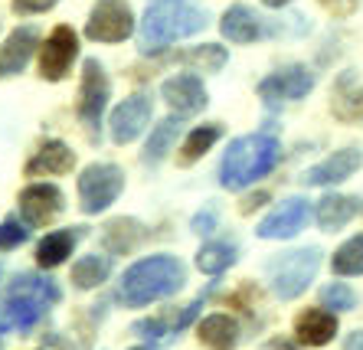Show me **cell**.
<instances>
[{"mask_svg":"<svg viewBox=\"0 0 363 350\" xmlns=\"http://www.w3.org/2000/svg\"><path fill=\"white\" fill-rule=\"evenodd\" d=\"M311 89H314V72L308 66H285L259 82V95L269 105L295 102V98H304Z\"/></svg>","mask_w":363,"mask_h":350,"instance_id":"obj_9","label":"cell"},{"mask_svg":"<svg viewBox=\"0 0 363 350\" xmlns=\"http://www.w3.org/2000/svg\"><path fill=\"white\" fill-rule=\"evenodd\" d=\"M161 95L170 105V111H177V115H196L206 108V89L194 72H180V76L167 79L161 86Z\"/></svg>","mask_w":363,"mask_h":350,"instance_id":"obj_12","label":"cell"},{"mask_svg":"<svg viewBox=\"0 0 363 350\" xmlns=\"http://www.w3.org/2000/svg\"><path fill=\"white\" fill-rule=\"evenodd\" d=\"M318 265H321V249H318V246L295 249V252H285L281 259H275V262L269 265L272 291H275V298H281V301L298 298V295H301V291L314 282Z\"/></svg>","mask_w":363,"mask_h":350,"instance_id":"obj_4","label":"cell"},{"mask_svg":"<svg viewBox=\"0 0 363 350\" xmlns=\"http://www.w3.org/2000/svg\"><path fill=\"white\" fill-rule=\"evenodd\" d=\"M154 115V105L147 95H131L118 108L111 111V121H108V131H111V141L115 145H131Z\"/></svg>","mask_w":363,"mask_h":350,"instance_id":"obj_10","label":"cell"},{"mask_svg":"<svg viewBox=\"0 0 363 350\" xmlns=\"http://www.w3.org/2000/svg\"><path fill=\"white\" fill-rule=\"evenodd\" d=\"M131 350H157V347H151V344H144V347H131Z\"/></svg>","mask_w":363,"mask_h":350,"instance_id":"obj_40","label":"cell"},{"mask_svg":"<svg viewBox=\"0 0 363 350\" xmlns=\"http://www.w3.org/2000/svg\"><path fill=\"white\" fill-rule=\"evenodd\" d=\"M144 239V226L131 216H118V220L105 222L101 230V246L108 249L111 256H128L131 249H138V242Z\"/></svg>","mask_w":363,"mask_h":350,"instance_id":"obj_21","label":"cell"},{"mask_svg":"<svg viewBox=\"0 0 363 350\" xmlns=\"http://www.w3.org/2000/svg\"><path fill=\"white\" fill-rule=\"evenodd\" d=\"M330 269H334V275H363V232L347 239L330 256Z\"/></svg>","mask_w":363,"mask_h":350,"instance_id":"obj_30","label":"cell"},{"mask_svg":"<svg viewBox=\"0 0 363 350\" xmlns=\"http://www.w3.org/2000/svg\"><path fill=\"white\" fill-rule=\"evenodd\" d=\"M79 56V36L72 26H56L46 43H43V52H40V76L50 79V82H60L66 79V72L72 69V60Z\"/></svg>","mask_w":363,"mask_h":350,"instance_id":"obj_8","label":"cell"},{"mask_svg":"<svg viewBox=\"0 0 363 350\" xmlns=\"http://www.w3.org/2000/svg\"><path fill=\"white\" fill-rule=\"evenodd\" d=\"M76 167V151L69 145H62V141H46V145L40 147V151L30 157V164H26V174L30 177H56V174H69Z\"/></svg>","mask_w":363,"mask_h":350,"instance_id":"obj_17","label":"cell"},{"mask_svg":"<svg viewBox=\"0 0 363 350\" xmlns=\"http://www.w3.org/2000/svg\"><path fill=\"white\" fill-rule=\"evenodd\" d=\"M220 137H223L220 125H200V128H194L190 135H186L184 147H180V164H184V167L196 164L203 154H206L213 145H216V141H220Z\"/></svg>","mask_w":363,"mask_h":350,"instance_id":"obj_29","label":"cell"},{"mask_svg":"<svg viewBox=\"0 0 363 350\" xmlns=\"http://www.w3.org/2000/svg\"><path fill=\"white\" fill-rule=\"evenodd\" d=\"M344 350H363V331H354V334H347V341H344Z\"/></svg>","mask_w":363,"mask_h":350,"instance_id":"obj_38","label":"cell"},{"mask_svg":"<svg viewBox=\"0 0 363 350\" xmlns=\"http://www.w3.org/2000/svg\"><path fill=\"white\" fill-rule=\"evenodd\" d=\"M180 135V121L177 118H164L157 128L151 131V137H147V145H144V154L141 161L147 164V167H157V164L164 161L170 154V147H174V141H177Z\"/></svg>","mask_w":363,"mask_h":350,"instance_id":"obj_25","label":"cell"},{"mask_svg":"<svg viewBox=\"0 0 363 350\" xmlns=\"http://www.w3.org/2000/svg\"><path fill=\"white\" fill-rule=\"evenodd\" d=\"M213 226H216V213L213 210H206V213H196L194 216V232H213Z\"/></svg>","mask_w":363,"mask_h":350,"instance_id":"obj_36","label":"cell"},{"mask_svg":"<svg viewBox=\"0 0 363 350\" xmlns=\"http://www.w3.org/2000/svg\"><path fill=\"white\" fill-rule=\"evenodd\" d=\"M321 305L328 311H354L357 307V291L344 282H334L321 291Z\"/></svg>","mask_w":363,"mask_h":350,"instance_id":"obj_32","label":"cell"},{"mask_svg":"<svg viewBox=\"0 0 363 350\" xmlns=\"http://www.w3.org/2000/svg\"><path fill=\"white\" fill-rule=\"evenodd\" d=\"M363 154L354 151V147H344V151H334L330 157H324L321 164H314V167H308L304 171V184L308 187H330V184H340V180H347L350 174L360 167Z\"/></svg>","mask_w":363,"mask_h":350,"instance_id":"obj_14","label":"cell"},{"mask_svg":"<svg viewBox=\"0 0 363 350\" xmlns=\"http://www.w3.org/2000/svg\"><path fill=\"white\" fill-rule=\"evenodd\" d=\"M186 282V269L174 256H151L141 259L121 275L118 295L128 307H144L151 301H161L177 295Z\"/></svg>","mask_w":363,"mask_h":350,"instance_id":"obj_1","label":"cell"},{"mask_svg":"<svg viewBox=\"0 0 363 350\" xmlns=\"http://www.w3.org/2000/svg\"><path fill=\"white\" fill-rule=\"evenodd\" d=\"M265 7H272V10H279V7H288V4H291V0H262Z\"/></svg>","mask_w":363,"mask_h":350,"instance_id":"obj_39","label":"cell"},{"mask_svg":"<svg viewBox=\"0 0 363 350\" xmlns=\"http://www.w3.org/2000/svg\"><path fill=\"white\" fill-rule=\"evenodd\" d=\"M337 334V315L328 307H308L295 317V337L304 347H324Z\"/></svg>","mask_w":363,"mask_h":350,"instance_id":"obj_15","label":"cell"},{"mask_svg":"<svg viewBox=\"0 0 363 350\" xmlns=\"http://www.w3.org/2000/svg\"><path fill=\"white\" fill-rule=\"evenodd\" d=\"M265 203H269V193H252V197L242 200L239 210H242V213H252V210H259V206H265Z\"/></svg>","mask_w":363,"mask_h":350,"instance_id":"obj_37","label":"cell"},{"mask_svg":"<svg viewBox=\"0 0 363 350\" xmlns=\"http://www.w3.org/2000/svg\"><path fill=\"white\" fill-rule=\"evenodd\" d=\"M30 239V230H26L20 220H4L0 222V249L7 252V249H17L20 242Z\"/></svg>","mask_w":363,"mask_h":350,"instance_id":"obj_33","label":"cell"},{"mask_svg":"<svg viewBox=\"0 0 363 350\" xmlns=\"http://www.w3.org/2000/svg\"><path fill=\"white\" fill-rule=\"evenodd\" d=\"M357 213H360V200L344 197V193H330V197H324L321 203H318V226L328 232H337V230H344Z\"/></svg>","mask_w":363,"mask_h":350,"instance_id":"obj_24","label":"cell"},{"mask_svg":"<svg viewBox=\"0 0 363 350\" xmlns=\"http://www.w3.org/2000/svg\"><path fill=\"white\" fill-rule=\"evenodd\" d=\"M281 157V147L272 135H245L229 141V151L223 154L220 164V184L226 190H242L265 174L275 171Z\"/></svg>","mask_w":363,"mask_h":350,"instance_id":"obj_2","label":"cell"},{"mask_svg":"<svg viewBox=\"0 0 363 350\" xmlns=\"http://www.w3.org/2000/svg\"><path fill=\"white\" fill-rule=\"evenodd\" d=\"M56 7V0H13L17 13H43V10Z\"/></svg>","mask_w":363,"mask_h":350,"instance_id":"obj_34","label":"cell"},{"mask_svg":"<svg viewBox=\"0 0 363 350\" xmlns=\"http://www.w3.org/2000/svg\"><path fill=\"white\" fill-rule=\"evenodd\" d=\"M108 275H111V256H99V252H95V256H82L72 265V282L82 291L99 288Z\"/></svg>","mask_w":363,"mask_h":350,"instance_id":"obj_27","label":"cell"},{"mask_svg":"<svg viewBox=\"0 0 363 350\" xmlns=\"http://www.w3.org/2000/svg\"><path fill=\"white\" fill-rule=\"evenodd\" d=\"M334 115L340 121H360L363 125V86L357 72H344L334 86V102H330Z\"/></svg>","mask_w":363,"mask_h":350,"instance_id":"obj_19","label":"cell"},{"mask_svg":"<svg viewBox=\"0 0 363 350\" xmlns=\"http://www.w3.org/2000/svg\"><path fill=\"white\" fill-rule=\"evenodd\" d=\"M7 298H30V301H40V305H60L62 291L52 278H43V275H17V278L7 285Z\"/></svg>","mask_w":363,"mask_h":350,"instance_id":"obj_23","label":"cell"},{"mask_svg":"<svg viewBox=\"0 0 363 350\" xmlns=\"http://www.w3.org/2000/svg\"><path fill=\"white\" fill-rule=\"evenodd\" d=\"M36 46H40L36 26H17V30L7 36V43L0 46V76H17V72H23Z\"/></svg>","mask_w":363,"mask_h":350,"instance_id":"obj_16","label":"cell"},{"mask_svg":"<svg viewBox=\"0 0 363 350\" xmlns=\"http://www.w3.org/2000/svg\"><path fill=\"white\" fill-rule=\"evenodd\" d=\"M135 33V13L125 0H99V7L89 13L85 36L95 43H121Z\"/></svg>","mask_w":363,"mask_h":350,"instance_id":"obj_6","label":"cell"},{"mask_svg":"<svg viewBox=\"0 0 363 350\" xmlns=\"http://www.w3.org/2000/svg\"><path fill=\"white\" fill-rule=\"evenodd\" d=\"M79 239H82V226L46 232L40 239V246H36V262H40V269H56V265H62L72 256V249H76Z\"/></svg>","mask_w":363,"mask_h":350,"instance_id":"obj_18","label":"cell"},{"mask_svg":"<svg viewBox=\"0 0 363 350\" xmlns=\"http://www.w3.org/2000/svg\"><path fill=\"white\" fill-rule=\"evenodd\" d=\"M229 265H236V246L233 242H206L196 252V269L203 275H223Z\"/></svg>","mask_w":363,"mask_h":350,"instance_id":"obj_28","label":"cell"},{"mask_svg":"<svg viewBox=\"0 0 363 350\" xmlns=\"http://www.w3.org/2000/svg\"><path fill=\"white\" fill-rule=\"evenodd\" d=\"M321 7H328L330 13H337V17H347V13L357 10V0H321Z\"/></svg>","mask_w":363,"mask_h":350,"instance_id":"obj_35","label":"cell"},{"mask_svg":"<svg viewBox=\"0 0 363 350\" xmlns=\"http://www.w3.org/2000/svg\"><path fill=\"white\" fill-rule=\"evenodd\" d=\"M108 76L101 69L99 60H85L82 66V86H79V118L89 128V135H95L101 125V111L108 105Z\"/></svg>","mask_w":363,"mask_h":350,"instance_id":"obj_7","label":"cell"},{"mask_svg":"<svg viewBox=\"0 0 363 350\" xmlns=\"http://www.w3.org/2000/svg\"><path fill=\"white\" fill-rule=\"evenodd\" d=\"M196 337H200L203 347H210V350H236L239 324L229 315H210V317H203L200 321Z\"/></svg>","mask_w":363,"mask_h":350,"instance_id":"obj_22","label":"cell"},{"mask_svg":"<svg viewBox=\"0 0 363 350\" xmlns=\"http://www.w3.org/2000/svg\"><path fill=\"white\" fill-rule=\"evenodd\" d=\"M20 213L30 226H46L62 213V190L52 184H30L20 193Z\"/></svg>","mask_w":363,"mask_h":350,"instance_id":"obj_11","label":"cell"},{"mask_svg":"<svg viewBox=\"0 0 363 350\" xmlns=\"http://www.w3.org/2000/svg\"><path fill=\"white\" fill-rule=\"evenodd\" d=\"M180 60L196 66V69H203V72H220V69L226 66V50L216 43H206V46H196V50L184 52Z\"/></svg>","mask_w":363,"mask_h":350,"instance_id":"obj_31","label":"cell"},{"mask_svg":"<svg viewBox=\"0 0 363 350\" xmlns=\"http://www.w3.org/2000/svg\"><path fill=\"white\" fill-rule=\"evenodd\" d=\"M43 307L46 305L30 301V298H7V305L0 307V334L7 331V327H20V331L33 327L43 317Z\"/></svg>","mask_w":363,"mask_h":350,"instance_id":"obj_26","label":"cell"},{"mask_svg":"<svg viewBox=\"0 0 363 350\" xmlns=\"http://www.w3.org/2000/svg\"><path fill=\"white\" fill-rule=\"evenodd\" d=\"M223 36H226L229 43H255L259 36H262V20L255 17L249 7H242V4H236V7H229L226 13H223V23H220Z\"/></svg>","mask_w":363,"mask_h":350,"instance_id":"obj_20","label":"cell"},{"mask_svg":"<svg viewBox=\"0 0 363 350\" xmlns=\"http://www.w3.org/2000/svg\"><path fill=\"white\" fill-rule=\"evenodd\" d=\"M304 220H308V203H304L301 197H291L281 206H275V210L259 222L255 232H259L262 239H291V236L301 232Z\"/></svg>","mask_w":363,"mask_h":350,"instance_id":"obj_13","label":"cell"},{"mask_svg":"<svg viewBox=\"0 0 363 350\" xmlns=\"http://www.w3.org/2000/svg\"><path fill=\"white\" fill-rule=\"evenodd\" d=\"M203 26H206V13L190 0H157L141 20V50L157 52L184 36L200 33Z\"/></svg>","mask_w":363,"mask_h":350,"instance_id":"obj_3","label":"cell"},{"mask_svg":"<svg viewBox=\"0 0 363 350\" xmlns=\"http://www.w3.org/2000/svg\"><path fill=\"white\" fill-rule=\"evenodd\" d=\"M125 190V171L115 164H89L79 174V206L82 213H101L108 210L118 193Z\"/></svg>","mask_w":363,"mask_h":350,"instance_id":"obj_5","label":"cell"}]
</instances>
